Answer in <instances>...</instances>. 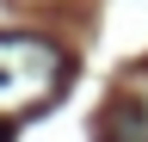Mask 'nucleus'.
Listing matches in <instances>:
<instances>
[{"label": "nucleus", "instance_id": "f03ea898", "mask_svg": "<svg viewBox=\"0 0 148 142\" xmlns=\"http://www.w3.org/2000/svg\"><path fill=\"white\" fill-rule=\"evenodd\" d=\"M105 130H111V142H148V80L130 99L111 105V123H105Z\"/></svg>", "mask_w": 148, "mask_h": 142}, {"label": "nucleus", "instance_id": "f257e3e1", "mask_svg": "<svg viewBox=\"0 0 148 142\" xmlns=\"http://www.w3.org/2000/svg\"><path fill=\"white\" fill-rule=\"evenodd\" d=\"M62 74H68V56H62L49 37L0 31V111L56 93V86H62Z\"/></svg>", "mask_w": 148, "mask_h": 142}, {"label": "nucleus", "instance_id": "7ed1b4c3", "mask_svg": "<svg viewBox=\"0 0 148 142\" xmlns=\"http://www.w3.org/2000/svg\"><path fill=\"white\" fill-rule=\"evenodd\" d=\"M0 142H12V136H6V123H0Z\"/></svg>", "mask_w": 148, "mask_h": 142}]
</instances>
